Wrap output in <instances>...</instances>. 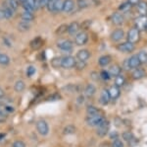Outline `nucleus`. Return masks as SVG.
<instances>
[{"instance_id": "obj_1", "label": "nucleus", "mask_w": 147, "mask_h": 147, "mask_svg": "<svg viewBox=\"0 0 147 147\" xmlns=\"http://www.w3.org/2000/svg\"><path fill=\"white\" fill-rule=\"evenodd\" d=\"M127 42H131V44H136V42H139V39H140V31L137 30L136 27L130 28L127 32Z\"/></svg>"}, {"instance_id": "obj_2", "label": "nucleus", "mask_w": 147, "mask_h": 147, "mask_svg": "<svg viewBox=\"0 0 147 147\" xmlns=\"http://www.w3.org/2000/svg\"><path fill=\"white\" fill-rule=\"evenodd\" d=\"M124 65L125 66L127 65V69L134 70V69H136V68H138L141 64L138 60V57H137V55L136 54V55H132V56H130L129 58L125 59L124 61Z\"/></svg>"}, {"instance_id": "obj_3", "label": "nucleus", "mask_w": 147, "mask_h": 147, "mask_svg": "<svg viewBox=\"0 0 147 147\" xmlns=\"http://www.w3.org/2000/svg\"><path fill=\"white\" fill-rule=\"evenodd\" d=\"M57 46L60 51H65V53H70V51H73L74 46L73 42L69 40H60L57 42Z\"/></svg>"}, {"instance_id": "obj_4", "label": "nucleus", "mask_w": 147, "mask_h": 147, "mask_svg": "<svg viewBox=\"0 0 147 147\" xmlns=\"http://www.w3.org/2000/svg\"><path fill=\"white\" fill-rule=\"evenodd\" d=\"M105 120L103 117H102L101 115H97V116H88V117L86 118V120H85V122H86V124L89 125V126H98L99 124H101L103 120Z\"/></svg>"}, {"instance_id": "obj_5", "label": "nucleus", "mask_w": 147, "mask_h": 147, "mask_svg": "<svg viewBox=\"0 0 147 147\" xmlns=\"http://www.w3.org/2000/svg\"><path fill=\"white\" fill-rule=\"evenodd\" d=\"M116 49H117L119 51H121V53H129L134 51V44L127 41V42H121V44H117V47H116Z\"/></svg>"}, {"instance_id": "obj_6", "label": "nucleus", "mask_w": 147, "mask_h": 147, "mask_svg": "<svg viewBox=\"0 0 147 147\" xmlns=\"http://www.w3.org/2000/svg\"><path fill=\"white\" fill-rule=\"evenodd\" d=\"M76 62H77V60H76V58L74 56H64V57H62V61H61V67L66 68V69H70V68L75 67Z\"/></svg>"}, {"instance_id": "obj_7", "label": "nucleus", "mask_w": 147, "mask_h": 147, "mask_svg": "<svg viewBox=\"0 0 147 147\" xmlns=\"http://www.w3.org/2000/svg\"><path fill=\"white\" fill-rule=\"evenodd\" d=\"M109 126H110V122L105 118V120L97 126V134H98V136L103 137V136H105L106 134H108Z\"/></svg>"}, {"instance_id": "obj_8", "label": "nucleus", "mask_w": 147, "mask_h": 147, "mask_svg": "<svg viewBox=\"0 0 147 147\" xmlns=\"http://www.w3.org/2000/svg\"><path fill=\"white\" fill-rule=\"evenodd\" d=\"M36 129H37V131H38L39 134L45 136L48 134V132H49V125L45 120H40L36 122Z\"/></svg>"}, {"instance_id": "obj_9", "label": "nucleus", "mask_w": 147, "mask_h": 147, "mask_svg": "<svg viewBox=\"0 0 147 147\" xmlns=\"http://www.w3.org/2000/svg\"><path fill=\"white\" fill-rule=\"evenodd\" d=\"M88 42V36L85 32H79L75 36V44L77 46H84Z\"/></svg>"}, {"instance_id": "obj_10", "label": "nucleus", "mask_w": 147, "mask_h": 147, "mask_svg": "<svg viewBox=\"0 0 147 147\" xmlns=\"http://www.w3.org/2000/svg\"><path fill=\"white\" fill-rule=\"evenodd\" d=\"M146 25H147V16H139V17H137L134 20V27L137 30L140 31V32L145 30Z\"/></svg>"}, {"instance_id": "obj_11", "label": "nucleus", "mask_w": 147, "mask_h": 147, "mask_svg": "<svg viewBox=\"0 0 147 147\" xmlns=\"http://www.w3.org/2000/svg\"><path fill=\"white\" fill-rule=\"evenodd\" d=\"M111 21H112L114 25L122 26L125 22V17L120 12H114L112 15H111Z\"/></svg>"}, {"instance_id": "obj_12", "label": "nucleus", "mask_w": 147, "mask_h": 147, "mask_svg": "<svg viewBox=\"0 0 147 147\" xmlns=\"http://www.w3.org/2000/svg\"><path fill=\"white\" fill-rule=\"evenodd\" d=\"M124 36H125L124 30L116 29V30H114L112 32V34H111V40H112L113 42H120L121 40H123Z\"/></svg>"}, {"instance_id": "obj_13", "label": "nucleus", "mask_w": 147, "mask_h": 147, "mask_svg": "<svg viewBox=\"0 0 147 147\" xmlns=\"http://www.w3.org/2000/svg\"><path fill=\"white\" fill-rule=\"evenodd\" d=\"M80 23L78 22H72L70 25H68V31L67 33L70 36H76L78 33L80 32Z\"/></svg>"}, {"instance_id": "obj_14", "label": "nucleus", "mask_w": 147, "mask_h": 147, "mask_svg": "<svg viewBox=\"0 0 147 147\" xmlns=\"http://www.w3.org/2000/svg\"><path fill=\"white\" fill-rule=\"evenodd\" d=\"M90 53L87 49H80L77 53V58L78 60L80 61H87L89 58H90Z\"/></svg>"}, {"instance_id": "obj_15", "label": "nucleus", "mask_w": 147, "mask_h": 147, "mask_svg": "<svg viewBox=\"0 0 147 147\" xmlns=\"http://www.w3.org/2000/svg\"><path fill=\"white\" fill-rule=\"evenodd\" d=\"M75 9V2L74 0H64L63 1V7L62 11L65 13H70Z\"/></svg>"}, {"instance_id": "obj_16", "label": "nucleus", "mask_w": 147, "mask_h": 147, "mask_svg": "<svg viewBox=\"0 0 147 147\" xmlns=\"http://www.w3.org/2000/svg\"><path fill=\"white\" fill-rule=\"evenodd\" d=\"M108 92H109V95H110L111 99L113 100H116L120 97L121 95V90H120V87L116 86V85H113L111 86L110 88L108 89Z\"/></svg>"}, {"instance_id": "obj_17", "label": "nucleus", "mask_w": 147, "mask_h": 147, "mask_svg": "<svg viewBox=\"0 0 147 147\" xmlns=\"http://www.w3.org/2000/svg\"><path fill=\"white\" fill-rule=\"evenodd\" d=\"M110 100H111V97H110V95H109L108 90L104 89L103 91L101 92V94H100V98H99V102H100L101 105L106 106V105H108V104H109V102H110Z\"/></svg>"}, {"instance_id": "obj_18", "label": "nucleus", "mask_w": 147, "mask_h": 147, "mask_svg": "<svg viewBox=\"0 0 147 147\" xmlns=\"http://www.w3.org/2000/svg\"><path fill=\"white\" fill-rule=\"evenodd\" d=\"M146 75V72L145 70L143 69V68H136V69H134V71H132V74L131 76L132 78H134V80H139V79H142V78H144Z\"/></svg>"}, {"instance_id": "obj_19", "label": "nucleus", "mask_w": 147, "mask_h": 147, "mask_svg": "<svg viewBox=\"0 0 147 147\" xmlns=\"http://www.w3.org/2000/svg\"><path fill=\"white\" fill-rule=\"evenodd\" d=\"M137 12L140 16H147V3L145 1H140L136 5Z\"/></svg>"}, {"instance_id": "obj_20", "label": "nucleus", "mask_w": 147, "mask_h": 147, "mask_svg": "<svg viewBox=\"0 0 147 147\" xmlns=\"http://www.w3.org/2000/svg\"><path fill=\"white\" fill-rule=\"evenodd\" d=\"M96 93V88L93 84H88L84 89V95L87 98H91L94 96V94Z\"/></svg>"}, {"instance_id": "obj_21", "label": "nucleus", "mask_w": 147, "mask_h": 147, "mask_svg": "<svg viewBox=\"0 0 147 147\" xmlns=\"http://www.w3.org/2000/svg\"><path fill=\"white\" fill-rule=\"evenodd\" d=\"M111 60H112V58H111V56L108 55V54H106V55H102L98 59V64L100 65L101 67H105V66H108L109 64H110Z\"/></svg>"}, {"instance_id": "obj_22", "label": "nucleus", "mask_w": 147, "mask_h": 147, "mask_svg": "<svg viewBox=\"0 0 147 147\" xmlns=\"http://www.w3.org/2000/svg\"><path fill=\"white\" fill-rule=\"evenodd\" d=\"M42 44H43V40L39 37L34 38V39L30 42V46L32 49H38L39 47L42 46Z\"/></svg>"}, {"instance_id": "obj_23", "label": "nucleus", "mask_w": 147, "mask_h": 147, "mask_svg": "<svg viewBox=\"0 0 147 147\" xmlns=\"http://www.w3.org/2000/svg\"><path fill=\"white\" fill-rule=\"evenodd\" d=\"M109 73H110L111 76L113 77H116L118 76V75L121 74V72H122V68L120 67L118 64H113L110 66V68H109Z\"/></svg>"}, {"instance_id": "obj_24", "label": "nucleus", "mask_w": 147, "mask_h": 147, "mask_svg": "<svg viewBox=\"0 0 147 147\" xmlns=\"http://www.w3.org/2000/svg\"><path fill=\"white\" fill-rule=\"evenodd\" d=\"M30 27H32V26H30V23L28 22V21L22 20L18 24V30L20 31V32H23V33L28 32V31L30 29Z\"/></svg>"}, {"instance_id": "obj_25", "label": "nucleus", "mask_w": 147, "mask_h": 147, "mask_svg": "<svg viewBox=\"0 0 147 147\" xmlns=\"http://www.w3.org/2000/svg\"><path fill=\"white\" fill-rule=\"evenodd\" d=\"M19 2H20V5L23 7L25 11L32 12V13H34V12L35 11V9L30 5V3H28V0H19Z\"/></svg>"}, {"instance_id": "obj_26", "label": "nucleus", "mask_w": 147, "mask_h": 147, "mask_svg": "<svg viewBox=\"0 0 147 147\" xmlns=\"http://www.w3.org/2000/svg\"><path fill=\"white\" fill-rule=\"evenodd\" d=\"M138 60L140 62V64H147V51H140L138 53L136 54Z\"/></svg>"}, {"instance_id": "obj_27", "label": "nucleus", "mask_w": 147, "mask_h": 147, "mask_svg": "<svg viewBox=\"0 0 147 147\" xmlns=\"http://www.w3.org/2000/svg\"><path fill=\"white\" fill-rule=\"evenodd\" d=\"M21 17H22V20L24 21H28V22H30L34 19V15L32 12H28V11H23V13L21 14Z\"/></svg>"}, {"instance_id": "obj_28", "label": "nucleus", "mask_w": 147, "mask_h": 147, "mask_svg": "<svg viewBox=\"0 0 147 147\" xmlns=\"http://www.w3.org/2000/svg\"><path fill=\"white\" fill-rule=\"evenodd\" d=\"M86 113L88 116H97L100 115V111H99L98 108L94 106H88L86 108Z\"/></svg>"}, {"instance_id": "obj_29", "label": "nucleus", "mask_w": 147, "mask_h": 147, "mask_svg": "<svg viewBox=\"0 0 147 147\" xmlns=\"http://www.w3.org/2000/svg\"><path fill=\"white\" fill-rule=\"evenodd\" d=\"M67 31H68V24H62V25H60L55 30V34L57 36H61L65 34V33H67Z\"/></svg>"}, {"instance_id": "obj_30", "label": "nucleus", "mask_w": 147, "mask_h": 147, "mask_svg": "<svg viewBox=\"0 0 147 147\" xmlns=\"http://www.w3.org/2000/svg\"><path fill=\"white\" fill-rule=\"evenodd\" d=\"M131 5L129 3V2H124V3H122L121 5L119 6V11L123 12V13H127L129 11H130V9H131Z\"/></svg>"}, {"instance_id": "obj_31", "label": "nucleus", "mask_w": 147, "mask_h": 147, "mask_svg": "<svg viewBox=\"0 0 147 147\" xmlns=\"http://www.w3.org/2000/svg\"><path fill=\"white\" fill-rule=\"evenodd\" d=\"M10 63V58L5 53H0V65L6 66Z\"/></svg>"}, {"instance_id": "obj_32", "label": "nucleus", "mask_w": 147, "mask_h": 147, "mask_svg": "<svg viewBox=\"0 0 147 147\" xmlns=\"http://www.w3.org/2000/svg\"><path fill=\"white\" fill-rule=\"evenodd\" d=\"M25 83H24L23 81H21V80H19V81H17L15 83V85H14V90H15L16 92H23L24 90H25Z\"/></svg>"}, {"instance_id": "obj_33", "label": "nucleus", "mask_w": 147, "mask_h": 147, "mask_svg": "<svg viewBox=\"0 0 147 147\" xmlns=\"http://www.w3.org/2000/svg\"><path fill=\"white\" fill-rule=\"evenodd\" d=\"M8 6L15 12L20 7V2H19V0H8Z\"/></svg>"}, {"instance_id": "obj_34", "label": "nucleus", "mask_w": 147, "mask_h": 147, "mask_svg": "<svg viewBox=\"0 0 147 147\" xmlns=\"http://www.w3.org/2000/svg\"><path fill=\"white\" fill-rule=\"evenodd\" d=\"M125 82V78L123 76V75L120 74V75H118V76L115 77V85L116 86H118V87L124 86Z\"/></svg>"}, {"instance_id": "obj_35", "label": "nucleus", "mask_w": 147, "mask_h": 147, "mask_svg": "<svg viewBox=\"0 0 147 147\" xmlns=\"http://www.w3.org/2000/svg\"><path fill=\"white\" fill-rule=\"evenodd\" d=\"M4 11V16H5V19H11L13 18V15H14V11L12 10L9 6H6L5 8L3 9Z\"/></svg>"}, {"instance_id": "obj_36", "label": "nucleus", "mask_w": 147, "mask_h": 147, "mask_svg": "<svg viewBox=\"0 0 147 147\" xmlns=\"http://www.w3.org/2000/svg\"><path fill=\"white\" fill-rule=\"evenodd\" d=\"M62 7H63V1L62 0H57L55 5H54L53 13H58V12L62 11Z\"/></svg>"}, {"instance_id": "obj_37", "label": "nucleus", "mask_w": 147, "mask_h": 147, "mask_svg": "<svg viewBox=\"0 0 147 147\" xmlns=\"http://www.w3.org/2000/svg\"><path fill=\"white\" fill-rule=\"evenodd\" d=\"M99 76H100V79L104 80V81H108L111 78L110 73H109V71L107 70H102L100 72V74H99Z\"/></svg>"}, {"instance_id": "obj_38", "label": "nucleus", "mask_w": 147, "mask_h": 147, "mask_svg": "<svg viewBox=\"0 0 147 147\" xmlns=\"http://www.w3.org/2000/svg\"><path fill=\"white\" fill-rule=\"evenodd\" d=\"M76 132V127L75 125H67V126L64 129V133L66 135H69V134H74Z\"/></svg>"}, {"instance_id": "obj_39", "label": "nucleus", "mask_w": 147, "mask_h": 147, "mask_svg": "<svg viewBox=\"0 0 147 147\" xmlns=\"http://www.w3.org/2000/svg\"><path fill=\"white\" fill-rule=\"evenodd\" d=\"M122 136H123V139H124V140H125L127 142L131 141L132 139L134 138V134H132L131 132H129V131H125L124 133L122 134Z\"/></svg>"}, {"instance_id": "obj_40", "label": "nucleus", "mask_w": 147, "mask_h": 147, "mask_svg": "<svg viewBox=\"0 0 147 147\" xmlns=\"http://www.w3.org/2000/svg\"><path fill=\"white\" fill-rule=\"evenodd\" d=\"M75 67L77 68L78 70L80 71V70H84L85 67H86V61H80V60H78L76 62V65Z\"/></svg>"}, {"instance_id": "obj_41", "label": "nucleus", "mask_w": 147, "mask_h": 147, "mask_svg": "<svg viewBox=\"0 0 147 147\" xmlns=\"http://www.w3.org/2000/svg\"><path fill=\"white\" fill-rule=\"evenodd\" d=\"M77 3H78L79 8L80 9H85L88 7V2H87V0H78Z\"/></svg>"}, {"instance_id": "obj_42", "label": "nucleus", "mask_w": 147, "mask_h": 147, "mask_svg": "<svg viewBox=\"0 0 147 147\" xmlns=\"http://www.w3.org/2000/svg\"><path fill=\"white\" fill-rule=\"evenodd\" d=\"M57 0H48V2H47V10L49 12H52L53 13V9H54V5H55Z\"/></svg>"}, {"instance_id": "obj_43", "label": "nucleus", "mask_w": 147, "mask_h": 147, "mask_svg": "<svg viewBox=\"0 0 147 147\" xmlns=\"http://www.w3.org/2000/svg\"><path fill=\"white\" fill-rule=\"evenodd\" d=\"M35 68H34V66H32V65H30L27 68V75L28 77H32V76H34V73H35Z\"/></svg>"}, {"instance_id": "obj_44", "label": "nucleus", "mask_w": 147, "mask_h": 147, "mask_svg": "<svg viewBox=\"0 0 147 147\" xmlns=\"http://www.w3.org/2000/svg\"><path fill=\"white\" fill-rule=\"evenodd\" d=\"M61 61H62V57H56L52 59V65L54 67H61Z\"/></svg>"}, {"instance_id": "obj_45", "label": "nucleus", "mask_w": 147, "mask_h": 147, "mask_svg": "<svg viewBox=\"0 0 147 147\" xmlns=\"http://www.w3.org/2000/svg\"><path fill=\"white\" fill-rule=\"evenodd\" d=\"M90 23H91V21H89V20H86V21H84V22H82V24H80V29H88L89 28V26H90Z\"/></svg>"}, {"instance_id": "obj_46", "label": "nucleus", "mask_w": 147, "mask_h": 147, "mask_svg": "<svg viewBox=\"0 0 147 147\" xmlns=\"http://www.w3.org/2000/svg\"><path fill=\"white\" fill-rule=\"evenodd\" d=\"M112 147H124V143H123L122 140H120V139H115L112 144Z\"/></svg>"}, {"instance_id": "obj_47", "label": "nucleus", "mask_w": 147, "mask_h": 147, "mask_svg": "<svg viewBox=\"0 0 147 147\" xmlns=\"http://www.w3.org/2000/svg\"><path fill=\"white\" fill-rule=\"evenodd\" d=\"M12 147H26V143L22 140H16L14 141Z\"/></svg>"}, {"instance_id": "obj_48", "label": "nucleus", "mask_w": 147, "mask_h": 147, "mask_svg": "<svg viewBox=\"0 0 147 147\" xmlns=\"http://www.w3.org/2000/svg\"><path fill=\"white\" fill-rule=\"evenodd\" d=\"M47 2H48V0H37V3H38V7H40V8L46 7Z\"/></svg>"}, {"instance_id": "obj_49", "label": "nucleus", "mask_w": 147, "mask_h": 147, "mask_svg": "<svg viewBox=\"0 0 147 147\" xmlns=\"http://www.w3.org/2000/svg\"><path fill=\"white\" fill-rule=\"evenodd\" d=\"M6 118H7V115H6V113H4L3 111L0 110V122H5Z\"/></svg>"}, {"instance_id": "obj_50", "label": "nucleus", "mask_w": 147, "mask_h": 147, "mask_svg": "<svg viewBox=\"0 0 147 147\" xmlns=\"http://www.w3.org/2000/svg\"><path fill=\"white\" fill-rule=\"evenodd\" d=\"M28 2L36 10L37 9V7H38V3H37V0H28Z\"/></svg>"}, {"instance_id": "obj_51", "label": "nucleus", "mask_w": 147, "mask_h": 147, "mask_svg": "<svg viewBox=\"0 0 147 147\" xmlns=\"http://www.w3.org/2000/svg\"><path fill=\"white\" fill-rule=\"evenodd\" d=\"M84 102V96H79L77 99V104L78 105H82V103Z\"/></svg>"}, {"instance_id": "obj_52", "label": "nucleus", "mask_w": 147, "mask_h": 147, "mask_svg": "<svg viewBox=\"0 0 147 147\" xmlns=\"http://www.w3.org/2000/svg\"><path fill=\"white\" fill-rule=\"evenodd\" d=\"M109 136H110V138L111 139H117L118 138V133L116 131H112V132H110V134H109Z\"/></svg>"}, {"instance_id": "obj_53", "label": "nucleus", "mask_w": 147, "mask_h": 147, "mask_svg": "<svg viewBox=\"0 0 147 147\" xmlns=\"http://www.w3.org/2000/svg\"><path fill=\"white\" fill-rule=\"evenodd\" d=\"M141 0H127V2L130 4L131 6H134V5H137V4L140 2Z\"/></svg>"}, {"instance_id": "obj_54", "label": "nucleus", "mask_w": 147, "mask_h": 147, "mask_svg": "<svg viewBox=\"0 0 147 147\" xmlns=\"http://www.w3.org/2000/svg\"><path fill=\"white\" fill-rule=\"evenodd\" d=\"M5 112L6 113H13L14 112V108H13V107H10V106H5Z\"/></svg>"}, {"instance_id": "obj_55", "label": "nucleus", "mask_w": 147, "mask_h": 147, "mask_svg": "<svg viewBox=\"0 0 147 147\" xmlns=\"http://www.w3.org/2000/svg\"><path fill=\"white\" fill-rule=\"evenodd\" d=\"M58 99H60V97L58 96V94H53L52 95V98H49L48 100H58Z\"/></svg>"}, {"instance_id": "obj_56", "label": "nucleus", "mask_w": 147, "mask_h": 147, "mask_svg": "<svg viewBox=\"0 0 147 147\" xmlns=\"http://www.w3.org/2000/svg\"><path fill=\"white\" fill-rule=\"evenodd\" d=\"M5 19V16H4V11L3 9H0V21Z\"/></svg>"}, {"instance_id": "obj_57", "label": "nucleus", "mask_w": 147, "mask_h": 147, "mask_svg": "<svg viewBox=\"0 0 147 147\" xmlns=\"http://www.w3.org/2000/svg\"><path fill=\"white\" fill-rule=\"evenodd\" d=\"M3 97H5V93H4V91L2 89H0V99L3 98Z\"/></svg>"}, {"instance_id": "obj_58", "label": "nucleus", "mask_w": 147, "mask_h": 147, "mask_svg": "<svg viewBox=\"0 0 147 147\" xmlns=\"http://www.w3.org/2000/svg\"><path fill=\"white\" fill-rule=\"evenodd\" d=\"M4 136H5V134H4V133H1V134H0V140H1V139L3 138Z\"/></svg>"}, {"instance_id": "obj_59", "label": "nucleus", "mask_w": 147, "mask_h": 147, "mask_svg": "<svg viewBox=\"0 0 147 147\" xmlns=\"http://www.w3.org/2000/svg\"><path fill=\"white\" fill-rule=\"evenodd\" d=\"M145 31H146V32H147V25H146V28H145Z\"/></svg>"}, {"instance_id": "obj_60", "label": "nucleus", "mask_w": 147, "mask_h": 147, "mask_svg": "<svg viewBox=\"0 0 147 147\" xmlns=\"http://www.w3.org/2000/svg\"><path fill=\"white\" fill-rule=\"evenodd\" d=\"M0 110H1V106H0Z\"/></svg>"}]
</instances>
